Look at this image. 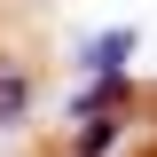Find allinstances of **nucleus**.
<instances>
[{
	"instance_id": "nucleus-1",
	"label": "nucleus",
	"mask_w": 157,
	"mask_h": 157,
	"mask_svg": "<svg viewBox=\"0 0 157 157\" xmlns=\"http://www.w3.org/2000/svg\"><path fill=\"white\" fill-rule=\"evenodd\" d=\"M24 118H32V71L0 63V126H24Z\"/></svg>"
},
{
	"instance_id": "nucleus-2",
	"label": "nucleus",
	"mask_w": 157,
	"mask_h": 157,
	"mask_svg": "<svg viewBox=\"0 0 157 157\" xmlns=\"http://www.w3.org/2000/svg\"><path fill=\"white\" fill-rule=\"evenodd\" d=\"M126 55H134V32H102V39H86V47H78V63H86V71H118Z\"/></svg>"
}]
</instances>
